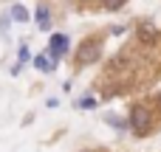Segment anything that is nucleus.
<instances>
[{"label":"nucleus","mask_w":161,"mask_h":152,"mask_svg":"<svg viewBox=\"0 0 161 152\" xmlns=\"http://www.w3.org/2000/svg\"><path fill=\"white\" fill-rule=\"evenodd\" d=\"M150 127H153V118H150V110L147 107H133V113H130V130L136 133V135H147L150 133Z\"/></svg>","instance_id":"1"},{"label":"nucleus","mask_w":161,"mask_h":152,"mask_svg":"<svg viewBox=\"0 0 161 152\" xmlns=\"http://www.w3.org/2000/svg\"><path fill=\"white\" fill-rule=\"evenodd\" d=\"M76 59H79L82 65H91V62H96V59H99V42H96V39H91V42H82V48H79Z\"/></svg>","instance_id":"2"},{"label":"nucleus","mask_w":161,"mask_h":152,"mask_svg":"<svg viewBox=\"0 0 161 152\" xmlns=\"http://www.w3.org/2000/svg\"><path fill=\"white\" fill-rule=\"evenodd\" d=\"M48 48H51V56H59V54H65V48H68V37H65V34H54Z\"/></svg>","instance_id":"3"},{"label":"nucleus","mask_w":161,"mask_h":152,"mask_svg":"<svg viewBox=\"0 0 161 152\" xmlns=\"http://www.w3.org/2000/svg\"><path fill=\"white\" fill-rule=\"evenodd\" d=\"M156 37H158V34H156V28H153L150 23H142V25H139V39H142V42L153 45V42H156Z\"/></svg>","instance_id":"4"},{"label":"nucleus","mask_w":161,"mask_h":152,"mask_svg":"<svg viewBox=\"0 0 161 152\" xmlns=\"http://www.w3.org/2000/svg\"><path fill=\"white\" fill-rule=\"evenodd\" d=\"M34 17H37V25H40V28H51V11H48L42 3H40V8H37Z\"/></svg>","instance_id":"5"},{"label":"nucleus","mask_w":161,"mask_h":152,"mask_svg":"<svg viewBox=\"0 0 161 152\" xmlns=\"http://www.w3.org/2000/svg\"><path fill=\"white\" fill-rule=\"evenodd\" d=\"M34 68L37 71H42V73H48V71H54V62H51V56H34Z\"/></svg>","instance_id":"6"},{"label":"nucleus","mask_w":161,"mask_h":152,"mask_svg":"<svg viewBox=\"0 0 161 152\" xmlns=\"http://www.w3.org/2000/svg\"><path fill=\"white\" fill-rule=\"evenodd\" d=\"M11 17L20 20V23H25V20H28V11H25L23 6H14V8H11Z\"/></svg>","instance_id":"7"},{"label":"nucleus","mask_w":161,"mask_h":152,"mask_svg":"<svg viewBox=\"0 0 161 152\" xmlns=\"http://www.w3.org/2000/svg\"><path fill=\"white\" fill-rule=\"evenodd\" d=\"M125 6V0H105V8L108 11H116V8H122Z\"/></svg>","instance_id":"8"},{"label":"nucleus","mask_w":161,"mask_h":152,"mask_svg":"<svg viewBox=\"0 0 161 152\" xmlns=\"http://www.w3.org/2000/svg\"><path fill=\"white\" fill-rule=\"evenodd\" d=\"M25 59H28V48H20V65H23Z\"/></svg>","instance_id":"9"},{"label":"nucleus","mask_w":161,"mask_h":152,"mask_svg":"<svg viewBox=\"0 0 161 152\" xmlns=\"http://www.w3.org/2000/svg\"><path fill=\"white\" fill-rule=\"evenodd\" d=\"M158 102H161V96H158Z\"/></svg>","instance_id":"10"}]
</instances>
